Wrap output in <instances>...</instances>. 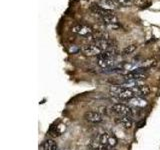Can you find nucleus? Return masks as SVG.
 I'll list each match as a JSON object with an SVG mask.
<instances>
[{
	"mask_svg": "<svg viewBox=\"0 0 160 150\" xmlns=\"http://www.w3.org/2000/svg\"><path fill=\"white\" fill-rule=\"evenodd\" d=\"M110 110H111L113 113L120 115V116H125V115H127V116H132L134 114L133 109L131 107H129L128 105L123 104V103L113 104L111 108H110Z\"/></svg>",
	"mask_w": 160,
	"mask_h": 150,
	"instance_id": "f257e3e1",
	"label": "nucleus"
},
{
	"mask_svg": "<svg viewBox=\"0 0 160 150\" xmlns=\"http://www.w3.org/2000/svg\"><path fill=\"white\" fill-rule=\"evenodd\" d=\"M145 68H136L132 71L128 72L124 75V78L126 80H143L147 78V74L144 72Z\"/></svg>",
	"mask_w": 160,
	"mask_h": 150,
	"instance_id": "f03ea898",
	"label": "nucleus"
},
{
	"mask_svg": "<svg viewBox=\"0 0 160 150\" xmlns=\"http://www.w3.org/2000/svg\"><path fill=\"white\" fill-rule=\"evenodd\" d=\"M72 32L80 35V36H88V35H91L93 33V30L88 25L78 24L76 26L72 27Z\"/></svg>",
	"mask_w": 160,
	"mask_h": 150,
	"instance_id": "7ed1b4c3",
	"label": "nucleus"
},
{
	"mask_svg": "<svg viewBox=\"0 0 160 150\" xmlns=\"http://www.w3.org/2000/svg\"><path fill=\"white\" fill-rule=\"evenodd\" d=\"M83 52L87 55V56H98V55L102 52V50L100 49L98 46H96L95 44H88V45H84L82 47Z\"/></svg>",
	"mask_w": 160,
	"mask_h": 150,
	"instance_id": "20e7f679",
	"label": "nucleus"
},
{
	"mask_svg": "<svg viewBox=\"0 0 160 150\" xmlns=\"http://www.w3.org/2000/svg\"><path fill=\"white\" fill-rule=\"evenodd\" d=\"M84 118L92 123H99L102 121V116L98 111H88L84 114Z\"/></svg>",
	"mask_w": 160,
	"mask_h": 150,
	"instance_id": "39448f33",
	"label": "nucleus"
},
{
	"mask_svg": "<svg viewBox=\"0 0 160 150\" xmlns=\"http://www.w3.org/2000/svg\"><path fill=\"white\" fill-rule=\"evenodd\" d=\"M98 5L100 7H102L103 9L110 10V11H113L117 8V3L114 1V0H99Z\"/></svg>",
	"mask_w": 160,
	"mask_h": 150,
	"instance_id": "423d86ee",
	"label": "nucleus"
},
{
	"mask_svg": "<svg viewBox=\"0 0 160 150\" xmlns=\"http://www.w3.org/2000/svg\"><path fill=\"white\" fill-rule=\"evenodd\" d=\"M132 90L135 92V95L138 96V97L146 96V95L150 94V92H151V88H150L148 85H142V86L135 87Z\"/></svg>",
	"mask_w": 160,
	"mask_h": 150,
	"instance_id": "0eeeda50",
	"label": "nucleus"
},
{
	"mask_svg": "<svg viewBox=\"0 0 160 150\" xmlns=\"http://www.w3.org/2000/svg\"><path fill=\"white\" fill-rule=\"evenodd\" d=\"M116 122L121 125V126L125 127V128H130L132 126L131 116H127V115H125V116H120V117L116 118Z\"/></svg>",
	"mask_w": 160,
	"mask_h": 150,
	"instance_id": "6e6552de",
	"label": "nucleus"
},
{
	"mask_svg": "<svg viewBox=\"0 0 160 150\" xmlns=\"http://www.w3.org/2000/svg\"><path fill=\"white\" fill-rule=\"evenodd\" d=\"M129 103L133 105L135 107H143V106H146L147 105V101L145 99H143L142 97H138V96H135L132 99L128 100Z\"/></svg>",
	"mask_w": 160,
	"mask_h": 150,
	"instance_id": "1a4fd4ad",
	"label": "nucleus"
},
{
	"mask_svg": "<svg viewBox=\"0 0 160 150\" xmlns=\"http://www.w3.org/2000/svg\"><path fill=\"white\" fill-rule=\"evenodd\" d=\"M135 96H136V95H135V92L133 91L132 89H127L126 88L122 93H120L117 97L119 99H122V100H130V99H132Z\"/></svg>",
	"mask_w": 160,
	"mask_h": 150,
	"instance_id": "9d476101",
	"label": "nucleus"
},
{
	"mask_svg": "<svg viewBox=\"0 0 160 150\" xmlns=\"http://www.w3.org/2000/svg\"><path fill=\"white\" fill-rule=\"evenodd\" d=\"M116 51L114 49H108V50H105V51H102L100 53L97 58L98 59H113L115 57V54Z\"/></svg>",
	"mask_w": 160,
	"mask_h": 150,
	"instance_id": "9b49d317",
	"label": "nucleus"
},
{
	"mask_svg": "<svg viewBox=\"0 0 160 150\" xmlns=\"http://www.w3.org/2000/svg\"><path fill=\"white\" fill-rule=\"evenodd\" d=\"M43 150H58L57 143L52 139H47L43 143Z\"/></svg>",
	"mask_w": 160,
	"mask_h": 150,
	"instance_id": "f8f14e48",
	"label": "nucleus"
},
{
	"mask_svg": "<svg viewBox=\"0 0 160 150\" xmlns=\"http://www.w3.org/2000/svg\"><path fill=\"white\" fill-rule=\"evenodd\" d=\"M125 89L126 88L123 87L122 85H112L109 90H110V92L112 93V95H114V96H118V95L120 93H122Z\"/></svg>",
	"mask_w": 160,
	"mask_h": 150,
	"instance_id": "ddd939ff",
	"label": "nucleus"
},
{
	"mask_svg": "<svg viewBox=\"0 0 160 150\" xmlns=\"http://www.w3.org/2000/svg\"><path fill=\"white\" fill-rule=\"evenodd\" d=\"M98 65L101 68H109L113 65V59H98Z\"/></svg>",
	"mask_w": 160,
	"mask_h": 150,
	"instance_id": "4468645a",
	"label": "nucleus"
},
{
	"mask_svg": "<svg viewBox=\"0 0 160 150\" xmlns=\"http://www.w3.org/2000/svg\"><path fill=\"white\" fill-rule=\"evenodd\" d=\"M65 125L63 124H59L57 126H54L52 129H51V134L53 136H60V135L62 134V132L65 130Z\"/></svg>",
	"mask_w": 160,
	"mask_h": 150,
	"instance_id": "2eb2a0df",
	"label": "nucleus"
},
{
	"mask_svg": "<svg viewBox=\"0 0 160 150\" xmlns=\"http://www.w3.org/2000/svg\"><path fill=\"white\" fill-rule=\"evenodd\" d=\"M137 48V45L136 44H131V45H128V46H126L122 51V54L123 55H129V54H132L135 50H136Z\"/></svg>",
	"mask_w": 160,
	"mask_h": 150,
	"instance_id": "dca6fc26",
	"label": "nucleus"
},
{
	"mask_svg": "<svg viewBox=\"0 0 160 150\" xmlns=\"http://www.w3.org/2000/svg\"><path fill=\"white\" fill-rule=\"evenodd\" d=\"M109 135L110 133L108 132H104L99 136V142L101 143L103 146H106L108 145V139H109Z\"/></svg>",
	"mask_w": 160,
	"mask_h": 150,
	"instance_id": "f3484780",
	"label": "nucleus"
},
{
	"mask_svg": "<svg viewBox=\"0 0 160 150\" xmlns=\"http://www.w3.org/2000/svg\"><path fill=\"white\" fill-rule=\"evenodd\" d=\"M116 144H117V138L115 137V135H114V134L110 133V135H109V139H108V145H109V146L113 147V146H115Z\"/></svg>",
	"mask_w": 160,
	"mask_h": 150,
	"instance_id": "a211bd4d",
	"label": "nucleus"
},
{
	"mask_svg": "<svg viewBox=\"0 0 160 150\" xmlns=\"http://www.w3.org/2000/svg\"><path fill=\"white\" fill-rule=\"evenodd\" d=\"M115 2L117 3V5L119 6H129L130 4L132 3L131 0H114Z\"/></svg>",
	"mask_w": 160,
	"mask_h": 150,
	"instance_id": "6ab92c4d",
	"label": "nucleus"
}]
</instances>
